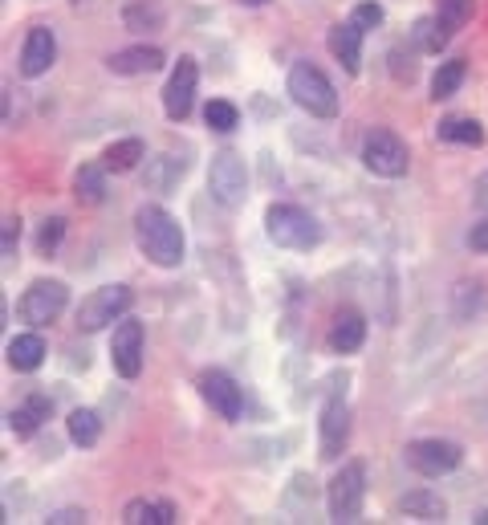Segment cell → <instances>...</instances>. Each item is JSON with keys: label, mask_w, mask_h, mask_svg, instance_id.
<instances>
[{"label": "cell", "mask_w": 488, "mask_h": 525, "mask_svg": "<svg viewBox=\"0 0 488 525\" xmlns=\"http://www.w3.org/2000/svg\"><path fill=\"white\" fill-rule=\"evenodd\" d=\"M135 241H139L143 257L159 269H175L183 261V228L159 204H143L135 212Z\"/></svg>", "instance_id": "6da1fadb"}, {"label": "cell", "mask_w": 488, "mask_h": 525, "mask_svg": "<svg viewBox=\"0 0 488 525\" xmlns=\"http://www.w3.org/2000/svg\"><path fill=\"white\" fill-rule=\"evenodd\" d=\"M265 237L277 249H314L322 241V224L297 208V204H269L265 212Z\"/></svg>", "instance_id": "7a4b0ae2"}, {"label": "cell", "mask_w": 488, "mask_h": 525, "mask_svg": "<svg viewBox=\"0 0 488 525\" xmlns=\"http://www.w3.org/2000/svg\"><path fill=\"white\" fill-rule=\"evenodd\" d=\"M289 98L301 110H310L314 119H334V114H338V90H334V82L318 66H310V62H297L289 70Z\"/></svg>", "instance_id": "3957f363"}, {"label": "cell", "mask_w": 488, "mask_h": 525, "mask_svg": "<svg viewBox=\"0 0 488 525\" xmlns=\"http://www.w3.org/2000/svg\"><path fill=\"white\" fill-rule=\"evenodd\" d=\"M208 192L224 208H244V200H249V171H244V159L236 151H216L212 155Z\"/></svg>", "instance_id": "277c9868"}, {"label": "cell", "mask_w": 488, "mask_h": 525, "mask_svg": "<svg viewBox=\"0 0 488 525\" xmlns=\"http://www.w3.org/2000/svg\"><path fill=\"white\" fill-rule=\"evenodd\" d=\"M358 159H362L366 171L383 175V180H399V175H407V163H411L407 143L395 131H383V127L362 139V155Z\"/></svg>", "instance_id": "5b68a950"}, {"label": "cell", "mask_w": 488, "mask_h": 525, "mask_svg": "<svg viewBox=\"0 0 488 525\" xmlns=\"http://www.w3.org/2000/svg\"><path fill=\"white\" fill-rule=\"evenodd\" d=\"M362 497H366V469L362 460H346L326 489V509L334 521H358Z\"/></svg>", "instance_id": "8992f818"}, {"label": "cell", "mask_w": 488, "mask_h": 525, "mask_svg": "<svg viewBox=\"0 0 488 525\" xmlns=\"http://www.w3.org/2000/svg\"><path fill=\"white\" fill-rule=\"evenodd\" d=\"M131 302H135V294H131L127 285H102V289H94V294L82 298V306H78V330L94 334V330H102V326H110L118 318H127Z\"/></svg>", "instance_id": "52a82bcc"}, {"label": "cell", "mask_w": 488, "mask_h": 525, "mask_svg": "<svg viewBox=\"0 0 488 525\" xmlns=\"http://www.w3.org/2000/svg\"><path fill=\"white\" fill-rule=\"evenodd\" d=\"M460 460H464V448H460L456 440L432 436V440H411V444H407V464H411L419 477H427V481L456 473Z\"/></svg>", "instance_id": "ba28073f"}, {"label": "cell", "mask_w": 488, "mask_h": 525, "mask_svg": "<svg viewBox=\"0 0 488 525\" xmlns=\"http://www.w3.org/2000/svg\"><path fill=\"white\" fill-rule=\"evenodd\" d=\"M143 355H147V334L139 318H118L114 334H110V367L122 379H139L143 371Z\"/></svg>", "instance_id": "9c48e42d"}, {"label": "cell", "mask_w": 488, "mask_h": 525, "mask_svg": "<svg viewBox=\"0 0 488 525\" xmlns=\"http://www.w3.org/2000/svg\"><path fill=\"white\" fill-rule=\"evenodd\" d=\"M70 306V289L61 285V281H33L25 294H21V318L33 326V330H41V326H49V322H57L61 318V310Z\"/></svg>", "instance_id": "30bf717a"}, {"label": "cell", "mask_w": 488, "mask_h": 525, "mask_svg": "<svg viewBox=\"0 0 488 525\" xmlns=\"http://www.w3.org/2000/svg\"><path fill=\"white\" fill-rule=\"evenodd\" d=\"M196 82H200V66L192 62V57H179L167 86H163V110L171 123H183L196 106Z\"/></svg>", "instance_id": "8fae6325"}, {"label": "cell", "mask_w": 488, "mask_h": 525, "mask_svg": "<svg viewBox=\"0 0 488 525\" xmlns=\"http://www.w3.org/2000/svg\"><path fill=\"white\" fill-rule=\"evenodd\" d=\"M200 395H204V403L212 407V412L220 420H228V424H236L244 416V395H240L236 379L224 375V371H204L200 375Z\"/></svg>", "instance_id": "7c38bea8"}, {"label": "cell", "mask_w": 488, "mask_h": 525, "mask_svg": "<svg viewBox=\"0 0 488 525\" xmlns=\"http://www.w3.org/2000/svg\"><path fill=\"white\" fill-rule=\"evenodd\" d=\"M350 440V407L342 395H330L322 407V420H318V444H322V460H338L346 452Z\"/></svg>", "instance_id": "4fadbf2b"}, {"label": "cell", "mask_w": 488, "mask_h": 525, "mask_svg": "<svg viewBox=\"0 0 488 525\" xmlns=\"http://www.w3.org/2000/svg\"><path fill=\"white\" fill-rule=\"evenodd\" d=\"M53 57H57V37H53V29L33 25V29L25 33V45H21V74H25V78L49 74Z\"/></svg>", "instance_id": "5bb4252c"}, {"label": "cell", "mask_w": 488, "mask_h": 525, "mask_svg": "<svg viewBox=\"0 0 488 525\" xmlns=\"http://www.w3.org/2000/svg\"><path fill=\"white\" fill-rule=\"evenodd\" d=\"M163 62H167L163 49H155V45H131V49L110 53V57H106V70L118 74V78H139V74L163 70Z\"/></svg>", "instance_id": "9a60e30c"}, {"label": "cell", "mask_w": 488, "mask_h": 525, "mask_svg": "<svg viewBox=\"0 0 488 525\" xmlns=\"http://www.w3.org/2000/svg\"><path fill=\"white\" fill-rule=\"evenodd\" d=\"M362 33H366L362 25L342 21V25H334L330 37H326L330 53L338 57V66H342L346 74H358V70H362Z\"/></svg>", "instance_id": "2e32d148"}, {"label": "cell", "mask_w": 488, "mask_h": 525, "mask_svg": "<svg viewBox=\"0 0 488 525\" xmlns=\"http://www.w3.org/2000/svg\"><path fill=\"white\" fill-rule=\"evenodd\" d=\"M49 416H53V399L49 395H29L21 407H13V412H9V432L17 440H29Z\"/></svg>", "instance_id": "e0dca14e"}, {"label": "cell", "mask_w": 488, "mask_h": 525, "mask_svg": "<svg viewBox=\"0 0 488 525\" xmlns=\"http://www.w3.org/2000/svg\"><path fill=\"white\" fill-rule=\"evenodd\" d=\"M326 342H330L334 355H354V350L366 342V318H362L358 310H342V314L334 318Z\"/></svg>", "instance_id": "ac0fdd59"}, {"label": "cell", "mask_w": 488, "mask_h": 525, "mask_svg": "<svg viewBox=\"0 0 488 525\" xmlns=\"http://www.w3.org/2000/svg\"><path fill=\"white\" fill-rule=\"evenodd\" d=\"M399 509H403L407 517H415V521H444V517H448V501H444L440 493H432V489H411V493H403V497H399Z\"/></svg>", "instance_id": "d6986e66"}, {"label": "cell", "mask_w": 488, "mask_h": 525, "mask_svg": "<svg viewBox=\"0 0 488 525\" xmlns=\"http://www.w3.org/2000/svg\"><path fill=\"white\" fill-rule=\"evenodd\" d=\"M45 363V342H41V334H17V338H9V367L13 371H21V375H29V371H37Z\"/></svg>", "instance_id": "ffe728a7"}, {"label": "cell", "mask_w": 488, "mask_h": 525, "mask_svg": "<svg viewBox=\"0 0 488 525\" xmlns=\"http://www.w3.org/2000/svg\"><path fill=\"white\" fill-rule=\"evenodd\" d=\"M122 521L127 525H175L179 521V513H175V505L171 501H131L127 509H122Z\"/></svg>", "instance_id": "44dd1931"}, {"label": "cell", "mask_w": 488, "mask_h": 525, "mask_svg": "<svg viewBox=\"0 0 488 525\" xmlns=\"http://www.w3.org/2000/svg\"><path fill=\"white\" fill-rule=\"evenodd\" d=\"M143 159H147V147H143V139H118V143H110V147H106V155H102V167L122 175V171H135Z\"/></svg>", "instance_id": "7402d4cb"}, {"label": "cell", "mask_w": 488, "mask_h": 525, "mask_svg": "<svg viewBox=\"0 0 488 525\" xmlns=\"http://www.w3.org/2000/svg\"><path fill=\"white\" fill-rule=\"evenodd\" d=\"M74 196H78L82 204H102V200H106V167L82 163V167L74 171Z\"/></svg>", "instance_id": "603a6c76"}, {"label": "cell", "mask_w": 488, "mask_h": 525, "mask_svg": "<svg viewBox=\"0 0 488 525\" xmlns=\"http://www.w3.org/2000/svg\"><path fill=\"white\" fill-rule=\"evenodd\" d=\"M66 432L78 448H94L102 440V420H98V412H90V407H74L70 420H66Z\"/></svg>", "instance_id": "cb8c5ba5"}, {"label": "cell", "mask_w": 488, "mask_h": 525, "mask_svg": "<svg viewBox=\"0 0 488 525\" xmlns=\"http://www.w3.org/2000/svg\"><path fill=\"white\" fill-rule=\"evenodd\" d=\"M411 37H415V45H419L423 53H440V49L448 45L452 29H448L440 17H419V21L411 25Z\"/></svg>", "instance_id": "d4e9b609"}, {"label": "cell", "mask_w": 488, "mask_h": 525, "mask_svg": "<svg viewBox=\"0 0 488 525\" xmlns=\"http://www.w3.org/2000/svg\"><path fill=\"white\" fill-rule=\"evenodd\" d=\"M436 135H440L444 143H464V147H480V143H484V127H480L476 119H456V114L436 127Z\"/></svg>", "instance_id": "484cf974"}, {"label": "cell", "mask_w": 488, "mask_h": 525, "mask_svg": "<svg viewBox=\"0 0 488 525\" xmlns=\"http://www.w3.org/2000/svg\"><path fill=\"white\" fill-rule=\"evenodd\" d=\"M122 21H127V29H135V33H151V29L163 25V5H155V0H139V5H127Z\"/></svg>", "instance_id": "4316f807"}, {"label": "cell", "mask_w": 488, "mask_h": 525, "mask_svg": "<svg viewBox=\"0 0 488 525\" xmlns=\"http://www.w3.org/2000/svg\"><path fill=\"white\" fill-rule=\"evenodd\" d=\"M464 74H468V66H464V62H444V66L432 74V98H436V102L452 98V94L464 86Z\"/></svg>", "instance_id": "83f0119b"}, {"label": "cell", "mask_w": 488, "mask_h": 525, "mask_svg": "<svg viewBox=\"0 0 488 525\" xmlns=\"http://www.w3.org/2000/svg\"><path fill=\"white\" fill-rule=\"evenodd\" d=\"M204 123H208L212 131L228 135V131H236V127H240V110H236L228 98H212V102L204 106Z\"/></svg>", "instance_id": "f1b7e54d"}, {"label": "cell", "mask_w": 488, "mask_h": 525, "mask_svg": "<svg viewBox=\"0 0 488 525\" xmlns=\"http://www.w3.org/2000/svg\"><path fill=\"white\" fill-rule=\"evenodd\" d=\"M436 17H440V21L456 33V29H464V25H468V17H472V0H440Z\"/></svg>", "instance_id": "f546056e"}, {"label": "cell", "mask_w": 488, "mask_h": 525, "mask_svg": "<svg viewBox=\"0 0 488 525\" xmlns=\"http://www.w3.org/2000/svg\"><path fill=\"white\" fill-rule=\"evenodd\" d=\"M179 175H183V163H179V159H171V155L151 159V184H155V188H171Z\"/></svg>", "instance_id": "4dcf8cb0"}, {"label": "cell", "mask_w": 488, "mask_h": 525, "mask_svg": "<svg viewBox=\"0 0 488 525\" xmlns=\"http://www.w3.org/2000/svg\"><path fill=\"white\" fill-rule=\"evenodd\" d=\"M61 237H66V220H61V216H49V220L41 224V232H37V249L49 257V253H57Z\"/></svg>", "instance_id": "1f68e13d"}, {"label": "cell", "mask_w": 488, "mask_h": 525, "mask_svg": "<svg viewBox=\"0 0 488 525\" xmlns=\"http://www.w3.org/2000/svg\"><path fill=\"white\" fill-rule=\"evenodd\" d=\"M383 17H387V13H383V5H375V0H362V5L354 9V17H350V21H354V25H362V29H379V25H383Z\"/></svg>", "instance_id": "d6a6232c"}, {"label": "cell", "mask_w": 488, "mask_h": 525, "mask_svg": "<svg viewBox=\"0 0 488 525\" xmlns=\"http://www.w3.org/2000/svg\"><path fill=\"white\" fill-rule=\"evenodd\" d=\"M17 241H21V216H5V257H13L17 253Z\"/></svg>", "instance_id": "836d02e7"}, {"label": "cell", "mask_w": 488, "mask_h": 525, "mask_svg": "<svg viewBox=\"0 0 488 525\" xmlns=\"http://www.w3.org/2000/svg\"><path fill=\"white\" fill-rule=\"evenodd\" d=\"M468 249H472V253H488V220H476V224H472Z\"/></svg>", "instance_id": "e575fe53"}, {"label": "cell", "mask_w": 488, "mask_h": 525, "mask_svg": "<svg viewBox=\"0 0 488 525\" xmlns=\"http://www.w3.org/2000/svg\"><path fill=\"white\" fill-rule=\"evenodd\" d=\"M49 521H53V525H66V521H86V513H82V509H61V513H53Z\"/></svg>", "instance_id": "d590c367"}, {"label": "cell", "mask_w": 488, "mask_h": 525, "mask_svg": "<svg viewBox=\"0 0 488 525\" xmlns=\"http://www.w3.org/2000/svg\"><path fill=\"white\" fill-rule=\"evenodd\" d=\"M240 5H249V9H261V5H269V0H240Z\"/></svg>", "instance_id": "8d00e7d4"}, {"label": "cell", "mask_w": 488, "mask_h": 525, "mask_svg": "<svg viewBox=\"0 0 488 525\" xmlns=\"http://www.w3.org/2000/svg\"><path fill=\"white\" fill-rule=\"evenodd\" d=\"M476 525H488V509H484V513H480V517H476Z\"/></svg>", "instance_id": "74e56055"}]
</instances>
